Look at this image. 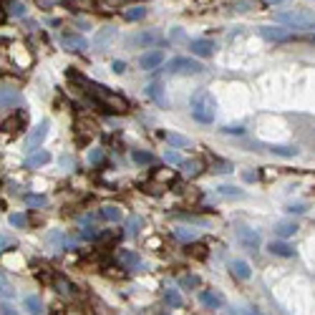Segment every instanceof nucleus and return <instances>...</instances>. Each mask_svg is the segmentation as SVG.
I'll list each match as a JSON object with an SVG mask.
<instances>
[{
  "label": "nucleus",
  "instance_id": "f257e3e1",
  "mask_svg": "<svg viewBox=\"0 0 315 315\" xmlns=\"http://www.w3.org/2000/svg\"><path fill=\"white\" fill-rule=\"evenodd\" d=\"M68 78L71 81H76L104 111H116V114H126L129 111V101H126L124 96H119V93H114V91H109L106 86H101V83H91V81H86L83 76H78L76 71H68Z\"/></svg>",
  "mask_w": 315,
  "mask_h": 315
},
{
  "label": "nucleus",
  "instance_id": "f03ea898",
  "mask_svg": "<svg viewBox=\"0 0 315 315\" xmlns=\"http://www.w3.org/2000/svg\"><path fill=\"white\" fill-rule=\"evenodd\" d=\"M189 109H192V116H194L199 124H212L214 116H217V101H214V96H212L207 88H199V91L192 93Z\"/></svg>",
  "mask_w": 315,
  "mask_h": 315
},
{
  "label": "nucleus",
  "instance_id": "7ed1b4c3",
  "mask_svg": "<svg viewBox=\"0 0 315 315\" xmlns=\"http://www.w3.org/2000/svg\"><path fill=\"white\" fill-rule=\"evenodd\" d=\"M277 23L288 25V28H298V30H315V15L310 13H300V10H290V13H277L275 15Z\"/></svg>",
  "mask_w": 315,
  "mask_h": 315
},
{
  "label": "nucleus",
  "instance_id": "20e7f679",
  "mask_svg": "<svg viewBox=\"0 0 315 315\" xmlns=\"http://www.w3.org/2000/svg\"><path fill=\"white\" fill-rule=\"evenodd\" d=\"M169 73H177V76H194V73H204V66L194 58H184V56H177L172 58L167 66Z\"/></svg>",
  "mask_w": 315,
  "mask_h": 315
},
{
  "label": "nucleus",
  "instance_id": "39448f33",
  "mask_svg": "<svg viewBox=\"0 0 315 315\" xmlns=\"http://www.w3.org/2000/svg\"><path fill=\"white\" fill-rule=\"evenodd\" d=\"M73 136H76L78 144H88L91 139L99 136V124H96L93 119H88V116H81V119H76V124H73Z\"/></svg>",
  "mask_w": 315,
  "mask_h": 315
},
{
  "label": "nucleus",
  "instance_id": "423d86ee",
  "mask_svg": "<svg viewBox=\"0 0 315 315\" xmlns=\"http://www.w3.org/2000/svg\"><path fill=\"white\" fill-rule=\"evenodd\" d=\"M28 121V114L23 111V109H18L13 116H8L3 124H0V131L5 134V136H18L20 131H23V126Z\"/></svg>",
  "mask_w": 315,
  "mask_h": 315
},
{
  "label": "nucleus",
  "instance_id": "0eeeda50",
  "mask_svg": "<svg viewBox=\"0 0 315 315\" xmlns=\"http://www.w3.org/2000/svg\"><path fill=\"white\" fill-rule=\"evenodd\" d=\"M260 36L265 41H275V43H288L295 38L290 33V28H280V25H260Z\"/></svg>",
  "mask_w": 315,
  "mask_h": 315
},
{
  "label": "nucleus",
  "instance_id": "6e6552de",
  "mask_svg": "<svg viewBox=\"0 0 315 315\" xmlns=\"http://www.w3.org/2000/svg\"><path fill=\"white\" fill-rule=\"evenodd\" d=\"M237 242L250 252L260 250V235H257L252 227H237Z\"/></svg>",
  "mask_w": 315,
  "mask_h": 315
},
{
  "label": "nucleus",
  "instance_id": "1a4fd4ad",
  "mask_svg": "<svg viewBox=\"0 0 315 315\" xmlns=\"http://www.w3.org/2000/svg\"><path fill=\"white\" fill-rule=\"evenodd\" d=\"M114 260H116V265L124 267V270H136V267H141V255L134 250H116Z\"/></svg>",
  "mask_w": 315,
  "mask_h": 315
},
{
  "label": "nucleus",
  "instance_id": "9d476101",
  "mask_svg": "<svg viewBox=\"0 0 315 315\" xmlns=\"http://www.w3.org/2000/svg\"><path fill=\"white\" fill-rule=\"evenodd\" d=\"M192 53L194 56H199V58H207V56H214V41H209V38H197V41H192Z\"/></svg>",
  "mask_w": 315,
  "mask_h": 315
},
{
  "label": "nucleus",
  "instance_id": "9b49d317",
  "mask_svg": "<svg viewBox=\"0 0 315 315\" xmlns=\"http://www.w3.org/2000/svg\"><path fill=\"white\" fill-rule=\"evenodd\" d=\"M164 63V51H149V53H144L141 58H139V66H141V71H154V68H159Z\"/></svg>",
  "mask_w": 315,
  "mask_h": 315
},
{
  "label": "nucleus",
  "instance_id": "f8f14e48",
  "mask_svg": "<svg viewBox=\"0 0 315 315\" xmlns=\"http://www.w3.org/2000/svg\"><path fill=\"white\" fill-rule=\"evenodd\" d=\"M53 290L61 295V298H78V288L71 282V280H66V277H53Z\"/></svg>",
  "mask_w": 315,
  "mask_h": 315
},
{
  "label": "nucleus",
  "instance_id": "ddd939ff",
  "mask_svg": "<svg viewBox=\"0 0 315 315\" xmlns=\"http://www.w3.org/2000/svg\"><path fill=\"white\" fill-rule=\"evenodd\" d=\"M129 43H134V46H146V48H154L156 43H162V38H159V33H156V30H146V33L131 36V38H129Z\"/></svg>",
  "mask_w": 315,
  "mask_h": 315
},
{
  "label": "nucleus",
  "instance_id": "4468645a",
  "mask_svg": "<svg viewBox=\"0 0 315 315\" xmlns=\"http://www.w3.org/2000/svg\"><path fill=\"white\" fill-rule=\"evenodd\" d=\"M63 48H68V51H86L88 48V41L83 38V36H78V33H66L61 38Z\"/></svg>",
  "mask_w": 315,
  "mask_h": 315
},
{
  "label": "nucleus",
  "instance_id": "2eb2a0df",
  "mask_svg": "<svg viewBox=\"0 0 315 315\" xmlns=\"http://www.w3.org/2000/svg\"><path fill=\"white\" fill-rule=\"evenodd\" d=\"M199 303H202L204 308L214 310V308H222L225 298H222L219 293H214V290H202V293H199Z\"/></svg>",
  "mask_w": 315,
  "mask_h": 315
},
{
  "label": "nucleus",
  "instance_id": "dca6fc26",
  "mask_svg": "<svg viewBox=\"0 0 315 315\" xmlns=\"http://www.w3.org/2000/svg\"><path fill=\"white\" fill-rule=\"evenodd\" d=\"M20 93L15 88H0V109H13V106H20Z\"/></svg>",
  "mask_w": 315,
  "mask_h": 315
},
{
  "label": "nucleus",
  "instance_id": "f3484780",
  "mask_svg": "<svg viewBox=\"0 0 315 315\" xmlns=\"http://www.w3.org/2000/svg\"><path fill=\"white\" fill-rule=\"evenodd\" d=\"M298 230H300V227H298L295 222H288V219H282V222L275 225V235H277L280 240H290V237H295Z\"/></svg>",
  "mask_w": 315,
  "mask_h": 315
},
{
  "label": "nucleus",
  "instance_id": "a211bd4d",
  "mask_svg": "<svg viewBox=\"0 0 315 315\" xmlns=\"http://www.w3.org/2000/svg\"><path fill=\"white\" fill-rule=\"evenodd\" d=\"M46 136H48V121H41V124L30 131V136H28V146H30V149H36V146H38Z\"/></svg>",
  "mask_w": 315,
  "mask_h": 315
},
{
  "label": "nucleus",
  "instance_id": "6ab92c4d",
  "mask_svg": "<svg viewBox=\"0 0 315 315\" xmlns=\"http://www.w3.org/2000/svg\"><path fill=\"white\" fill-rule=\"evenodd\" d=\"M230 270H232V275L240 277V280H250L252 277V270L245 260H232V262H230Z\"/></svg>",
  "mask_w": 315,
  "mask_h": 315
},
{
  "label": "nucleus",
  "instance_id": "aec40b11",
  "mask_svg": "<svg viewBox=\"0 0 315 315\" xmlns=\"http://www.w3.org/2000/svg\"><path fill=\"white\" fill-rule=\"evenodd\" d=\"M182 169H184V177H199L202 172H204V162L202 159H187V162H182Z\"/></svg>",
  "mask_w": 315,
  "mask_h": 315
},
{
  "label": "nucleus",
  "instance_id": "412c9836",
  "mask_svg": "<svg viewBox=\"0 0 315 315\" xmlns=\"http://www.w3.org/2000/svg\"><path fill=\"white\" fill-rule=\"evenodd\" d=\"M101 217L109 219V222H121L124 212H121L119 204H104V207H101Z\"/></svg>",
  "mask_w": 315,
  "mask_h": 315
},
{
  "label": "nucleus",
  "instance_id": "4be33fe9",
  "mask_svg": "<svg viewBox=\"0 0 315 315\" xmlns=\"http://www.w3.org/2000/svg\"><path fill=\"white\" fill-rule=\"evenodd\" d=\"M51 162V154L48 151H36V154H30L28 159H25V167L28 169H36V167H43V164H48Z\"/></svg>",
  "mask_w": 315,
  "mask_h": 315
},
{
  "label": "nucleus",
  "instance_id": "5701e85b",
  "mask_svg": "<svg viewBox=\"0 0 315 315\" xmlns=\"http://www.w3.org/2000/svg\"><path fill=\"white\" fill-rule=\"evenodd\" d=\"M270 252L277 255V257H293V255H295V250H293L288 242H282V240H272V242H270Z\"/></svg>",
  "mask_w": 315,
  "mask_h": 315
},
{
  "label": "nucleus",
  "instance_id": "b1692460",
  "mask_svg": "<svg viewBox=\"0 0 315 315\" xmlns=\"http://www.w3.org/2000/svg\"><path fill=\"white\" fill-rule=\"evenodd\" d=\"M114 36H116L114 28H104V30H99V33L93 36V46H96V48H106V43L114 41Z\"/></svg>",
  "mask_w": 315,
  "mask_h": 315
},
{
  "label": "nucleus",
  "instance_id": "393cba45",
  "mask_svg": "<svg viewBox=\"0 0 315 315\" xmlns=\"http://www.w3.org/2000/svg\"><path fill=\"white\" fill-rule=\"evenodd\" d=\"M164 303L169 305V308H182V295H179V290H174V288H169L167 293H164Z\"/></svg>",
  "mask_w": 315,
  "mask_h": 315
},
{
  "label": "nucleus",
  "instance_id": "a878e982",
  "mask_svg": "<svg viewBox=\"0 0 315 315\" xmlns=\"http://www.w3.org/2000/svg\"><path fill=\"white\" fill-rule=\"evenodd\" d=\"M146 96L154 99L156 104H164V91H162V83H149L146 86Z\"/></svg>",
  "mask_w": 315,
  "mask_h": 315
},
{
  "label": "nucleus",
  "instance_id": "bb28decb",
  "mask_svg": "<svg viewBox=\"0 0 315 315\" xmlns=\"http://www.w3.org/2000/svg\"><path fill=\"white\" fill-rule=\"evenodd\" d=\"M131 159H134L136 164H154V154L141 151V149H134V151H131Z\"/></svg>",
  "mask_w": 315,
  "mask_h": 315
},
{
  "label": "nucleus",
  "instance_id": "cd10ccee",
  "mask_svg": "<svg viewBox=\"0 0 315 315\" xmlns=\"http://www.w3.org/2000/svg\"><path fill=\"white\" fill-rule=\"evenodd\" d=\"M25 308H28L30 313H43V303H41L38 295H28V298H25Z\"/></svg>",
  "mask_w": 315,
  "mask_h": 315
},
{
  "label": "nucleus",
  "instance_id": "c85d7f7f",
  "mask_svg": "<svg viewBox=\"0 0 315 315\" xmlns=\"http://www.w3.org/2000/svg\"><path fill=\"white\" fill-rule=\"evenodd\" d=\"M126 20H141V18H146V8H141V5H136V8H129L124 13Z\"/></svg>",
  "mask_w": 315,
  "mask_h": 315
},
{
  "label": "nucleus",
  "instance_id": "c756f323",
  "mask_svg": "<svg viewBox=\"0 0 315 315\" xmlns=\"http://www.w3.org/2000/svg\"><path fill=\"white\" fill-rule=\"evenodd\" d=\"M25 202H28L30 207H46V204H48V197H43V194H28Z\"/></svg>",
  "mask_w": 315,
  "mask_h": 315
},
{
  "label": "nucleus",
  "instance_id": "7c9ffc66",
  "mask_svg": "<svg viewBox=\"0 0 315 315\" xmlns=\"http://www.w3.org/2000/svg\"><path fill=\"white\" fill-rule=\"evenodd\" d=\"M270 151L280 154V156H295L298 154V149H293V146H270Z\"/></svg>",
  "mask_w": 315,
  "mask_h": 315
},
{
  "label": "nucleus",
  "instance_id": "2f4dec72",
  "mask_svg": "<svg viewBox=\"0 0 315 315\" xmlns=\"http://www.w3.org/2000/svg\"><path fill=\"white\" fill-rule=\"evenodd\" d=\"M10 225L13 227H25L28 225V217L23 212H15V214H10Z\"/></svg>",
  "mask_w": 315,
  "mask_h": 315
},
{
  "label": "nucleus",
  "instance_id": "473e14b6",
  "mask_svg": "<svg viewBox=\"0 0 315 315\" xmlns=\"http://www.w3.org/2000/svg\"><path fill=\"white\" fill-rule=\"evenodd\" d=\"M174 237L182 240V242H189V240L197 237V232H194V230H174Z\"/></svg>",
  "mask_w": 315,
  "mask_h": 315
},
{
  "label": "nucleus",
  "instance_id": "72a5a7b5",
  "mask_svg": "<svg viewBox=\"0 0 315 315\" xmlns=\"http://www.w3.org/2000/svg\"><path fill=\"white\" fill-rule=\"evenodd\" d=\"M219 194H222V197H235V199L245 197V192H242V189H235V187H219Z\"/></svg>",
  "mask_w": 315,
  "mask_h": 315
},
{
  "label": "nucleus",
  "instance_id": "f704fd0d",
  "mask_svg": "<svg viewBox=\"0 0 315 315\" xmlns=\"http://www.w3.org/2000/svg\"><path fill=\"white\" fill-rule=\"evenodd\" d=\"M66 5H68V8H78V10H88V8H93L91 0H68Z\"/></svg>",
  "mask_w": 315,
  "mask_h": 315
},
{
  "label": "nucleus",
  "instance_id": "c9c22d12",
  "mask_svg": "<svg viewBox=\"0 0 315 315\" xmlns=\"http://www.w3.org/2000/svg\"><path fill=\"white\" fill-rule=\"evenodd\" d=\"M164 159H167L169 164H182V162H184V159H182V154H179V151H172V149H167V151H164Z\"/></svg>",
  "mask_w": 315,
  "mask_h": 315
},
{
  "label": "nucleus",
  "instance_id": "e433bc0d",
  "mask_svg": "<svg viewBox=\"0 0 315 315\" xmlns=\"http://www.w3.org/2000/svg\"><path fill=\"white\" fill-rule=\"evenodd\" d=\"M167 139L174 144V146H189V139L184 136H179V134H167Z\"/></svg>",
  "mask_w": 315,
  "mask_h": 315
},
{
  "label": "nucleus",
  "instance_id": "4c0bfd02",
  "mask_svg": "<svg viewBox=\"0 0 315 315\" xmlns=\"http://www.w3.org/2000/svg\"><path fill=\"white\" fill-rule=\"evenodd\" d=\"M212 172L227 174V172H232V164H227V162H214V164H212Z\"/></svg>",
  "mask_w": 315,
  "mask_h": 315
},
{
  "label": "nucleus",
  "instance_id": "58836bf2",
  "mask_svg": "<svg viewBox=\"0 0 315 315\" xmlns=\"http://www.w3.org/2000/svg\"><path fill=\"white\" fill-rule=\"evenodd\" d=\"M179 285H182V288H197V285H199V277H197V275H187V277L179 280Z\"/></svg>",
  "mask_w": 315,
  "mask_h": 315
},
{
  "label": "nucleus",
  "instance_id": "ea45409f",
  "mask_svg": "<svg viewBox=\"0 0 315 315\" xmlns=\"http://www.w3.org/2000/svg\"><path fill=\"white\" fill-rule=\"evenodd\" d=\"M13 247H15V240H13V237H5V235H0V252L13 250Z\"/></svg>",
  "mask_w": 315,
  "mask_h": 315
},
{
  "label": "nucleus",
  "instance_id": "a19ab883",
  "mask_svg": "<svg viewBox=\"0 0 315 315\" xmlns=\"http://www.w3.org/2000/svg\"><path fill=\"white\" fill-rule=\"evenodd\" d=\"M10 13L18 18H25V5L23 3H10Z\"/></svg>",
  "mask_w": 315,
  "mask_h": 315
},
{
  "label": "nucleus",
  "instance_id": "79ce46f5",
  "mask_svg": "<svg viewBox=\"0 0 315 315\" xmlns=\"http://www.w3.org/2000/svg\"><path fill=\"white\" fill-rule=\"evenodd\" d=\"M139 227H141V217H131V219H129V232H131V235H136V232H139Z\"/></svg>",
  "mask_w": 315,
  "mask_h": 315
},
{
  "label": "nucleus",
  "instance_id": "37998d69",
  "mask_svg": "<svg viewBox=\"0 0 315 315\" xmlns=\"http://www.w3.org/2000/svg\"><path fill=\"white\" fill-rule=\"evenodd\" d=\"M96 227H83V232H81V237H86V240H96Z\"/></svg>",
  "mask_w": 315,
  "mask_h": 315
},
{
  "label": "nucleus",
  "instance_id": "c03bdc74",
  "mask_svg": "<svg viewBox=\"0 0 315 315\" xmlns=\"http://www.w3.org/2000/svg\"><path fill=\"white\" fill-rule=\"evenodd\" d=\"M288 212H298V214H303V212H308V209H305V204H290Z\"/></svg>",
  "mask_w": 315,
  "mask_h": 315
},
{
  "label": "nucleus",
  "instance_id": "a18cd8bd",
  "mask_svg": "<svg viewBox=\"0 0 315 315\" xmlns=\"http://www.w3.org/2000/svg\"><path fill=\"white\" fill-rule=\"evenodd\" d=\"M101 159H104V154H101L99 149H96V151H91V164H99Z\"/></svg>",
  "mask_w": 315,
  "mask_h": 315
},
{
  "label": "nucleus",
  "instance_id": "49530a36",
  "mask_svg": "<svg viewBox=\"0 0 315 315\" xmlns=\"http://www.w3.org/2000/svg\"><path fill=\"white\" fill-rule=\"evenodd\" d=\"M111 68H114L116 73H124V71H126V63L124 61H114V66H111Z\"/></svg>",
  "mask_w": 315,
  "mask_h": 315
},
{
  "label": "nucleus",
  "instance_id": "de8ad7c7",
  "mask_svg": "<svg viewBox=\"0 0 315 315\" xmlns=\"http://www.w3.org/2000/svg\"><path fill=\"white\" fill-rule=\"evenodd\" d=\"M242 177H245V182H255L257 179V172H242Z\"/></svg>",
  "mask_w": 315,
  "mask_h": 315
},
{
  "label": "nucleus",
  "instance_id": "09e8293b",
  "mask_svg": "<svg viewBox=\"0 0 315 315\" xmlns=\"http://www.w3.org/2000/svg\"><path fill=\"white\" fill-rule=\"evenodd\" d=\"M225 131H227V134H242L245 129H240V126H227Z\"/></svg>",
  "mask_w": 315,
  "mask_h": 315
},
{
  "label": "nucleus",
  "instance_id": "8fccbe9b",
  "mask_svg": "<svg viewBox=\"0 0 315 315\" xmlns=\"http://www.w3.org/2000/svg\"><path fill=\"white\" fill-rule=\"evenodd\" d=\"M5 288H8V280H5V275H3V272H0V293H3V290H5Z\"/></svg>",
  "mask_w": 315,
  "mask_h": 315
},
{
  "label": "nucleus",
  "instance_id": "3c124183",
  "mask_svg": "<svg viewBox=\"0 0 315 315\" xmlns=\"http://www.w3.org/2000/svg\"><path fill=\"white\" fill-rule=\"evenodd\" d=\"M0 313L8 315V313H13V310H10V305H8V303H3V305H0Z\"/></svg>",
  "mask_w": 315,
  "mask_h": 315
},
{
  "label": "nucleus",
  "instance_id": "603ef678",
  "mask_svg": "<svg viewBox=\"0 0 315 315\" xmlns=\"http://www.w3.org/2000/svg\"><path fill=\"white\" fill-rule=\"evenodd\" d=\"M0 20H3V13H0Z\"/></svg>",
  "mask_w": 315,
  "mask_h": 315
},
{
  "label": "nucleus",
  "instance_id": "864d4df0",
  "mask_svg": "<svg viewBox=\"0 0 315 315\" xmlns=\"http://www.w3.org/2000/svg\"><path fill=\"white\" fill-rule=\"evenodd\" d=\"M270 3H272V0H270ZM275 3H277V0H275Z\"/></svg>",
  "mask_w": 315,
  "mask_h": 315
}]
</instances>
